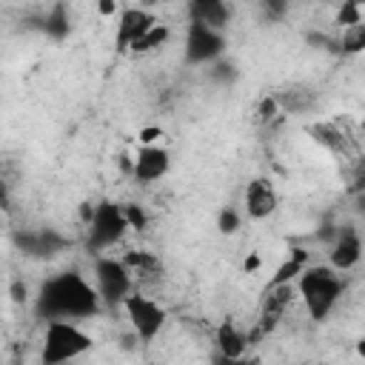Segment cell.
Wrapping results in <instances>:
<instances>
[{
	"instance_id": "obj_25",
	"label": "cell",
	"mask_w": 365,
	"mask_h": 365,
	"mask_svg": "<svg viewBox=\"0 0 365 365\" xmlns=\"http://www.w3.org/2000/svg\"><path fill=\"white\" fill-rule=\"evenodd\" d=\"M160 137H163V128H157V125H145L137 134L140 145H160Z\"/></svg>"
},
{
	"instance_id": "obj_28",
	"label": "cell",
	"mask_w": 365,
	"mask_h": 365,
	"mask_svg": "<svg viewBox=\"0 0 365 365\" xmlns=\"http://www.w3.org/2000/svg\"><path fill=\"white\" fill-rule=\"evenodd\" d=\"M97 14H100V17H114V14H120V3H114V0H100V3H97Z\"/></svg>"
},
{
	"instance_id": "obj_1",
	"label": "cell",
	"mask_w": 365,
	"mask_h": 365,
	"mask_svg": "<svg viewBox=\"0 0 365 365\" xmlns=\"http://www.w3.org/2000/svg\"><path fill=\"white\" fill-rule=\"evenodd\" d=\"M100 297L94 285L77 274V271H63L48 277L40 291H37V317L48 319H68V322H83L100 311Z\"/></svg>"
},
{
	"instance_id": "obj_18",
	"label": "cell",
	"mask_w": 365,
	"mask_h": 365,
	"mask_svg": "<svg viewBox=\"0 0 365 365\" xmlns=\"http://www.w3.org/2000/svg\"><path fill=\"white\" fill-rule=\"evenodd\" d=\"M274 100H277V106L279 108H285V111H305V108H311V103H314V94L311 91H305V88H294V91H282V94H274Z\"/></svg>"
},
{
	"instance_id": "obj_8",
	"label": "cell",
	"mask_w": 365,
	"mask_h": 365,
	"mask_svg": "<svg viewBox=\"0 0 365 365\" xmlns=\"http://www.w3.org/2000/svg\"><path fill=\"white\" fill-rule=\"evenodd\" d=\"M362 259V237L354 225H339L334 231V242L328 251V262L336 274H345L351 268H356Z\"/></svg>"
},
{
	"instance_id": "obj_17",
	"label": "cell",
	"mask_w": 365,
	"mask_h": 365,
	"mask_svg": "<svg viewBox=\"0 0 365 365\" xmlns=\"http://www.w3.org/2000/svg\"><path fill=\"white\" fill-rule=\"evenodd\" d=\"M168 37H171V29L165 26V23H154L140 40H134L131 46H128V51L131 54H151V51H157V48H163L165 43H168Z\"/></svg>"
},
{
	"instance_id": "obj_24",
	"label": "cell",
	"mask_w": 365,
	"mask_h": 365,
	"mask_svg": "<svg viewBox=\"0 0 365 365\" xmlns=\"http://www.w3.org/2000/svg\"><path fill=\"white\" fill-rule=\"evenodd\" d=\"M277 114H279V106H277L274 94H265V97L259 100V106H257V120H259V123H271Z\"/></svg>"
},
{
	"instance_id": "obj_16",
	"label": "cell",
	"mask_w": 365,
	"mask_h": 365,
	"mask_svg": "<svg viewBox=\"0 0 365 365\" xmlns=\"http://www.w3.org/2000/svg\"><path fill=\"white\" fill-rule=\"evenodd\" d=\"M308 134H311L319 145H325L328 151H334V154H345V143H348V137H345V131H342L339 123H317V125L308 128Z\"/></svg>"
},
{
	"instance_id": "obj_30",
	"label": "cell",
	"mask_w": 365,
	"mask_h": 365,
	"mask_svg": "<svg viewBox=\"0 0 365 365\" xmlns=\"http://www.w3.org/2000/svg\"><path fill=\"white\" fill-rule=\"evenodd\" d=\"M222 365H248V362H242V359H222Z\"/></svg>"
},
{
	"instance_id": "obj_15",
	"label": "cell",
	"mask_w": 365,
	"mask_h": 365,
	"mask_svg": "<svg viewBox=\"0 0 365 365\" xmlns=\"http://www.w3.org/2000/svg\"><path fill=\"white\" fill-rule=\"evenodd\" d=\"M305 265H308V251L305 248H291L288 259L279 262V268L274 271V277H271L268 285H291L305 271Z\"/></svg>"
},
{
	"instance_id": "obj_4",
	"label": "cell",
	"mask_w": 365,
	"mask_h": 365,
	"mask_svg": "<svg viewBox=\"0 0 365 365\" xmlns=\"http://www.w3.org/2000/svg\"><path fill=\"white\" fill-rule=\"evenodd\" d=\"M91 285L100 297V302L108 305H120L131 291H134V279L125 271V265L120 262V257H108V254H97L91 262Z\"/></svg>"
},
{
	"instance_id": "obj_14",
	"label": "cell",
	"mask_w": 365,
	"mask_h": 365,
	"mask_svg": "<svg viewBox=\"0 0 365 365\" xmlns=\"http://www.w3.org/2000/svg\"><path fill=\"white\" fill-rule=\"evenodd\" d=\"M214 342H217V351L222 359H242L248 351V336L231 319L220 322V328L214 331Z\"/></svg>"
},
{
	"instance_id": "obj_9",
	"label": "cell",
	"mask_w": 365,
	"mask_h": 365,
	"mask_svg": "<svg viewBox=\"0 0 365 365\" xmlns=\"http://www.w3.org/2000/svg\"><path fill=\"white\" fill-rule=\"evenodd\" d=\"M168 168H171V154L165 145H140L131 160V174L143 185L163 180L168 174Z\"/></svg>"
},
{
	"instance_id": "obj_2",
	"label": "cell",
	"mask_w": 365,
	"mask_h": 365,
	"mask_svg": "<svg viewBox=\"0 0 365 365\" xmlns=\"http://www.w3.org/2000/svg\"><path fill=\"white\" fill-rule=\"evenodd\" d=\"M294 288H297V299H302L308 317L322 322L342 299L345 282L331 265H305V271L294 279Z\"/></svg>"
},
{
	"instance_id": "obj_19",
	"label": "cell",
	"mask_w": 365,
	"mask_h": 365,
	"mask_svg": "<svg viewBox=\"0 0 365 365\" xmlns=\"http://www.w3.org/2000/svg\"><path fill=\"white\" fill-rule=\"evenodd\" d=\"M339 48H342V54H359V51H365V23H356L351 29H342Z\"/></svg>"
},
{
	"instance_id": "obj_21",
	"label": "cell",
	"mask_w": 365,
	"mask_h": 365,
	"mask_svg": "<svg viewBox=\"0 0 365 365\" xmlns=\"http://www.w3.org/2000/svg\"><path fill=\"white\" fill-rule=\"evenodd\" d=\"M240 225H242V217H240L237 208L225 205V208L217 214V228H220V234H237Z\"/></svg>"
},
{
	"instance_id": "obj_7",
	"label": "cell",
	"mask_w": 365,
	"mask_h": 365,
	"mask_svg": "<svg viewBox=\"0 0 365 365\" xmlns=\"http://www.w3.org/2000/svg\"><path fill=\"white\" fill-rule=\"evenodd\" d=\"M185 63L188 66H202V63H214L222 51H225V34L214 31L202 23H188L185 26Z\"/></svg>"
},
{
	"instance_id": "obj_12",
	"label": "cell",
	"mask_w": 365,
	"mask_h": 365,
	"mask_svg": "<svg viewBox=\"0 0 365 365\" xmlns=\"http://www.w3.org/2000/svg\"><path fill=\"white\" fill-rule=\"evenodd\" d=\"M228 20H231V6L222 3V0H194V3H188V23H202V26L225 34Z\"/></svg>"
},
{
	"instance_id": "obj_6",
	"label": "cell",
	"mask_w": 365,
	"mask_h": 365,
	"mask_svg": "<svg viewBox=\"0 0 365 365\" xmlns=\"http://www.w3.org/2000/svg\"><path fill=\"white\" fill-rule=\"evenodd\" d=\"M86 231H88V248L97 251V254L106 251V248H111V245H117L123 240V234L128 231L125 217H123V205L108 202V200L106 202H97L91 220L86 225Z\"/></svg>"
},
{
	"instance_id": "obj_11",
	"label": "cell",
	"mask_w": 365,
	"mask_h": 365,
	"mask_svg": "<svg viewBox=\"0 0 365 365\" xmlns=\"http://www.w3.org/2000/svg\"><path fill=\"white\" fill-rule=\"evenodd\" d=\"M154 23H157V17L148 9H140V6L120 9V14H117V48L128 51V46L134 40H140Z\"/></svg>"
},
{
	"instance_id": "obj_22",
	"label": "cell",
	"mask_w": 365,
	"mask_h": 365,
	"mask_svg": "<svg viewBox=\"0 0 365 365\" xmlns=\"http://www.w3.org/2000/svg\"><path fill=\"white\" fill-rule=\"evenodd\" d=\"M123 217H125V225H128L131 231H143V228L148 225V217H145L143 205H137V202L123 205Z\"/></svg>"
},
{
	"instance_id": "obj_13",
	"label": "cell",
	"mask_w": 365,
	"mask_h": 365,
	"mask_svg": "<svg viewBox=\"0 0 365 365\" xmlns=\"http://www.w3.org/2000/svg\"><path fill=\"white\" fill-rule=\"evenodd\" d=\"M120 262L125 265V271L131 274L134 282H143V279H157L163 274V259L154 254V251H125L120 257Z\"/></svg>"
},
{
	"instance_id": "obj_10",
	"label": "cell",
	"mask_w": 365,
	"mask_h": 365,
	"mask_svg": "<svg viewBox=\"0 0 365 365\" xmlns=\"http://www.w3.org/2000/svg\"><path fill=\"white\" fill-rule=\"evenodd\" d=\"M242 205H245V214L251 220H268L279 208V194H277V188L268 177H254L245 185Z\"/></svg>"
},
{
	"instance_id": "obj_5",
	"label": "cell",
	"mask_w": 365,
	"mask_h": 365,
	"mask_svg": "<svg viewBox=\"0 0 365 365\" xmlns=\"http://www.w3.org/2000/svg\"><path fill=\"white\" fill-rule=\"evenodd\" d=\"M120 305H123V311H125V317H128V325H131L134 336H137L140 342H145V345L157 339V334L163 331V325H165V319H168L165 308H163L157 299H151V297H145V294H140V291H131Z\"/></svg>"
},
{
	"instance_id": "obj_29",
	"label": "cell",
	"mask_w": 365,
	"mask_h": 365,
	"mask_svg": "<svg viewBox=\"0 0 365 365\" xmlns=\"http://www.w3.org/2000/svg\"><path fill=\"white\" fill-rule=\"evenodd\" d=\"M0 208H3V211L11 208V194H9V182H6V180H0Z\"/></svg>"
},
{
	"instance_id": "obj_27",
	"label": "cell",
	"mask_w": 365,
	"mask_h": 365,
	"mask_svg": "<svg viewBox=\"0 0 365 365\" xmlns=\"http://www.w3.org/2000/svg\"><path fill=\"white\" fill-rule=\"evenodd\" d=\"M262 268V257L257 254V251H251L245 259H242V274H254V271H259Z\"/></svg>"
},
{
	"instance_id": "obj_26",
	"label": "cell",
	"mask_w": 365,
	"mask_h": 365,
	"mask_svg": "<svg viewBox=\"0 0 365 365\" xmlns=\"http://www.w3.org/2000/svg\"><path fill=\"white\" fill-rule=\"evenodd\" d=\"M9 297H11V302H14V305L29 302V285H26L23 279H14V282L9 285Z\"/></svg>"
},
{
	"instance_id": "obj_23",
	"label": "cell",
	"mask_w": 365,
	"mask_h": 365,
	"mask_svg": "<svg viewBox=\"0 0 365 365\" xmlns=\"http://www.w3.org/2000/svg\"><path fill=\"white\" fill-rule=\"evenodd\" d=\"M46 31H51L57 40L68 34V20H66V14H63V6H54L51 17H46Z\"/></svg>"
},
{
	"instance_id": "obj_3",
	"label": "cell",
	"mask_w": 365,
	"mask_h": 365,
	"mask_svg": "<svg viewBox=\"0 0 365 365\" xmlns=\"http://www.w3.org/2000/svg\"><path fill=\"white\" fill-rule=\"evenodd\" d=\"M94 348L91 334L80 322L68 319H48L43 328V348L40 365H66Z\"/></svg>"
},
{
	"instance_id": "obj_20",
	"label": "cell",
	"mask_w": 365,
	"mask_h": 365,
	"mask_svg": "<svg viewBox=\"0 0 365 365\" xmlns=\"http://www.w3.org/2000/svg\"><path fill=\"white\" fill-rule=\"evenodd\" d=\"M334 20H336L342 29H351V26H356V23H365L362 3H359V0H345V3L339 6V11H336Z\"/></svg>"
}]
</instances>
